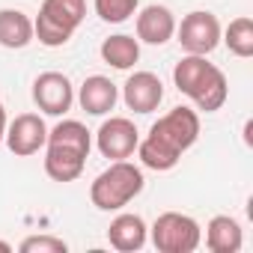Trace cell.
<instances>
[{"label":"cell","instance_id":"cell-1","mask_svg":"<svg viewBox=\"0 0 253 253\" xmlns=\"http://www.w3.org/2000/svg\"><path fill=\"white\" fill-rule=\"evenodd\" d=\"M173 84L182 95H188L200 110L206 113H214L226 104V95H229V84H226V75L209 63L206 57L200 54H185L176 69H173Z\"/></svg>","mask_w":253,"mask_h":253},{"label":"cell","instance_id":"cell-2","mask_svg":"<svg viewBox=\"0 0 253 253\" xmlns=\"http://www.w3.org/2000/svg\"><path fill=\"white\" fill-rule=\"evenodd\" d=\"M143 185H146V179L137 164H131L128 158L110 161V167L92 179L89 200L98 211H119L143 191Z\"/></svg>","mask_w":253,"mask_h":253},{"label":"cell","instance_id":"cell-3","mask_svg":"<svg viewBox=\"0 0 253 253\" xmlns=\"http://www.w3.org/2000/svg\"><path fill=\"white\" fill-rule=\"evenodd\" d=\"M86 18V0H42L33 33L45 48H63Z\"/></svg>","mask_w":253,"mask_h":253},{"label":"cell","instance_id":"cell-4","mask_svg":"<svg viewBox=\"0 0 253 253\" xmlns=\"http://www.w3.org/2000/svg\"><path fill=\"white\" fill-rule=\"evenodd\" d=\"M152 244L158 253H194L203 241V229L191 214L182 211H164L155 217L152 229Z\"/></svg>","mask_w":253,"mask_h":253},{"label":"cell","instance_id":"cell-5","mask_svg":"<svg viewBox=\"0 0 253 253\" xmlns=\"http://www.w3.org/2000/svg\"><path fill=\"white\" fill-rule=\"evenodd\" d=\"M149 134H152L155 140L167 143L170 149H176V152L182 155V152H188V149L197 143V137H200V116H197V110L179 104V107H173L170 113H164V116L152 125Z\"/></svg>","mask_w":253,"mask_h":253},{"label":"cell","instance_id":"cell-6","mask_svg":"<svg viewBox=\"0 0 253 253\" xmlns=\"http://www.w3.org/2000/svg\"><path fill=\"white\" fill-rule=\"evenodd\" d=\"M176 36H179V45L185 54L209 57L220 45V21L211 12L197 9V12H188L182 18V24H176Z\"/></svg>","mask_w":253,"mask_h":253},{"label":"cell","instance_id":"cell-7","mask_svg":"<svg viewBox=\"0 0 253 253\" xmlns=\"http://www.w3.org/2000/svg\"><path fill=\"white\" fill-rule=\"evenodd\" d=\"M137 143H140V131H137V125L131 119H125V116L104 119L98 125V131H95V146L110 161L131 158L134 149H137Z\"/></svg>","mask_w":253,"mask_h":253},{"label":"cell","instance_id":"cell-8","mask_svg":"<svg viewBox=\"0 0 253 253\" xmlns=\"http://www.w3.org/2000/svg\"><path fill=\"white\" fill-rule=\"evenodd\" d=\"M33 101L48 116H66L75 104V86L63 72H42L33 81Z\"/></svg>","mask_w":253,"mask_h":253},{"label":"cell","instance_id":"cell-9","mask_svg":"<svg viewBox=\"0 0 253 253\" xmlns=\"http://www.w3.org/2000/svg\"><path fill=\"white\" fill-rule=\"evenodd\" d=\"M6 146L12 155L18 158H30L39 149H45L48 143V125L39 113H18L9 125H6Z\"/></svg>","mask_w":253,"mask_h":253},{"label":"cell","instance_id":"cell-10","mask_svg":"<svg viewBox=\"0 0 253 253\" xmlns=\"http://www.w3.org/2000/svg\"><path fill=\"white\" fill-rule=\"evenodd\" d=\"M122 101L134 113H152L164 101V84L155 72H134L122 84Z\"/></svg>","mask_w":253,"mask_h":253},{"label":"cell","instance_id":"cell-11","mask_svg":"<svg viewBox=\"0 0 253 253\" xmlns=\"http://www.w3.org/2000/svg\"><path fill=\"white\" fill-rule=\"evenodd\" d=\"M137 42H146V45H167L173 36H176V18L167 6L161 3H152L146 9L137 12Z\"/></svg>","mask_w":253,"mask_h":253},{"label":"cell","instance_id":"cell-12","mask_svg":"<svg viewBox=\"0 0 253 253\" xmlns=\"http://www.w3.org/2000/svg\"><path fill=\"white\" fill-rule=\"evenodd\" d=\"M146 238H149L146 220L140 214H131V211L116 214L110 220V226H107V241L119 253H134V250H140L146 244Z\"/></svg>","mask_w":253,"mask_h":253},{"label":"cell","instance_id":"cell-13","mask_svg":"<svg viewBox=\"0 0 253 253\" xmlns=\"http://www.w3.org/2000/svg\"><path fill=\"white\" fill-rule=\"evenodd\" d=\"M78 101L89 116H107L119 101V86L104 75H89L78 89Z\"/></svg>","mask_w":253,"mask_h":253},{"label":"cell","instance_id":"cell-14","mask_svg":"<svg viewBox=\"0 0 253 253\" xmlns=\"http://www.w3.org/2000/svg\"><path fill=\"white\" fill-rule=\"evenodd\" d=\"M86 158L89 155L81 152V149L48 143L45 146V173L54 182H75V179H81V173L86 167Z\"/></svg>","mask_w":253,"mask_h":253},{"label":"cell","instance_id":"cell-15","mask_svg":"<svg viewBox=\"0 0 253 253\" xmlns=\"http://www.w3.org/2000/svg\"><path fill=\"white\" fill-rule=\"evenodd\" d=\"M244 244L241 223L229 214H214L206 226V247L211 253H238Z\"/></svg>","mask_w":253,"mask_h":253},{"label":"cell","instance_id":"cell-16","mask_svg":"<svg viewBox=\"0 0 253 253\" xmlns=\"http://www.w3.org/2000/svg\"><path fill=\"white\" fill-rule=\"evenodd\" d=\"M36 39L33 18L21 9H0V45L9 51H21Z\"/></svg>","mask_w":253,"mask_h":253},{"label":"cell","instance_id":"cell-17","mask_svg":"<svg viewBox=\"0 0 253 253\" xmlns=\"http://www.w3.org/2000/svg\"><path fill=\"white\" fill-rule=\"evenodd\" d=\"M101 60L119 72H128L137 60H140V42L128 33H116V36H107L98 48Z\"/></svg>","mask_w":253,"mask_h":253},{"label":"cell","instance_id":"cell-18","mask_svg":"<svg viewBox=\"0 0 253 253\" xmlns=\"http://www.w3.org/2000/svg\"><path fill=\"white\" fill-rule=\"evenodd\" d=\"M48 143H54V146H72V149H81V152L89 155V149H92V131L86 128L84 122H78V119H60L54 128H48Z\"/></svg>","mask_w":253,"mask_h":253},{"label":"cell","instance_id":"cell-19","mask_svg":"<svg viewBox=\"0 0 253 253\" xmlns=\"http://www.w3.org/2000/svg\"><path fill=\"white\" fill-rule=\"evenodd\" d=\"M134 152H137L140 164H143L146 170H155V173H167V170H173V167L179 164V158H182L176 149H170L167 143L155 140L152 134H149L146 140H140Z\"/></svg>","mask_w":253,"mask_h":253},{"label":"cell","instance_id":"cell-20","mask_svg":"<svg viewBox=\"0 0 253 253\" xmlns=\"http://www.w3.org/2000/svg\"><path fill=\"white\" fill-rule=\"evenodd\" d=\"M220 42L229 48V54H235L241 60L253 57V18H247V15L232 18L229 27L220 30Z\"/></svg>","mask_w":253,"mask_h":253},{"label":"cell","instance_id":"cell-21","mask_svg":"<svg viewBox=\"0 0 253 253\" xmlns=\"http://www.w3.org/2000/svg\"><path fill=\"white\" fill-rule=\"evenodd\" d=\"M92 6H95V15L104 24H122L137 12L140 0H95Z\"/></svg>","mask_w":253,"mask_h":253},{"label":"cell","instance_id":"cell-22","mask_svg":"<svg viewBox=\"0 0 253 253\" xmlns=\"http://www.w3.org/2000/svg\"><path fill=\"white\" fill-rule=\"evenodd\" d=\"M18 250L21 253H66L69 244L57 235H30L18 244Z\"/></svg>","mask_w":253,"mask_h":253},{"label":"cell","instance_id":"cell-23","mask_svg":"<svg viewBox=\"0 0 253 253\" xmlns=\"http://www.w3.org/2000/svg\"><path fill=\"white\" fill-rule=\"evenodd\" d=\"M6 125H9V119H6V107L0 104V143H3V137H6Z\"/></svg>","mask_w":253,"mask_h":253},{"label":"cell","instance_id":"cell-24","mask_svg":"<svg viewBox=\"0 0 253 253\" xmlns=\"http://www.w3.org/2000/svg\"><path fill=\"white\" fill-rule=\"evenodd\" d=\"M0 253H12V244L9 241H0Z\"/></svg>","mask_w":253,"mask_h":253}]
</instances>
